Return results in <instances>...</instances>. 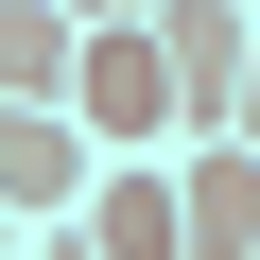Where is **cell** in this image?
I'll return each mask as SVG.
<instances>
[{"mask_svg":"<svg viewBox=\"0 0 260 260\" xmlns=\"http://www.w3.org/2000/svg\"><path fill=\"white\" fill-rule=\"evenodd\" d=\"M70 121H87L104 156H156V139H174V70H156L139 18H87V35H70Z\"/></svg>","mask_w":260,"mask_h":260,"instance_id":"cell-1","label":"cell"},{"mask_svg":"<svg viewBox=\"0 0 260 260\" xmlns=\"http://www.w3.org/2000/svg\"><path fill=\"white\" fill-rule=\"evenodd\" d=\"M139 35H156V70H174V139H208L225 121V87H243V0H139Z\"/></svg>","mask_w":260,"mask_h":260,"instance_id":"cell-2","label":"cell"},{"mask_svg":"<svg viewBox=\"0 0 260 260\" xmlns=\"http://www.w3.org/2000/svg\"><path fill=\"white\" fill-rule=\"evenodd\" d=\"M174 156V260H243L260 243V156L243 139H156Z\"/></svg>","mask_w":260,"mask_h":260,"instance_id":"cell-3","label":"cell"},{"mask_svg":"<svg viewBox=\"0 0 260 260\" xmlns=\"http://www.w3.org/2000/svg\"><path fill=\"white\" fill-rule=\"evenodd\" d=\"M87 174H104V139H87L70 104H0V208H18V225H52Z\"/></svg>","mask_w":260,"mask_h":260,"instance_id":"cell-4","label":"cell"},{"mask_svg":"<svg viewBox=\"0 0 260 260\" xmlns=\"http://www.w3.org/2000/svg\"><path fill=\"white\" fill-rule=\"evenodd\" d=\"M70 243L87 260H174V156H104L70 191Z\"/></svg>","mask_w":260,"mask_h":260,"instance_id":"cell-5","label":"cell"},{"mask_svg":"<svg viewBox=\"0 0 260 260\" xmlns=\"http://www.w3.org/2000/svg\"><path fill=\"white\" fill-rule=\"evenodd\" d=\"M0 104H70V0H0Z\"/></svg>","mask_w":260,"mask_h":260,"instance_id":"cell-6","label":"cell"},{"mask_svg":"<svg viewBox=\"0 0 260 260\" xmlns=\"http://www.w3.org/2000/svg\"><path fill=\"white\" fill-rule=\"evenodd\" d=\"M208 139H243V156H260V35H243V87H225V121H208Z\"/></svg>","mask_w":260,"mask_h":260,"instance_id":"cell-7","label":"cell"},{"mask_svg":"<svg viewBox=\"0 0 260 260\" xmlns=\"http://www.w3.org/2000/svg\"><path fill=\"white\" fill-rule=\"evenodd\" d=\"M87 18H139V0H70V35H87Z\"/></svg>","mask_w":260,"mask_h":260,"instance_id":"cell-8","label":"cell"},{"mask_svg":"<svg viewBox=\"0 0 260 260\" xmlns=\"http://www.w3.org/2000/svg\"><path fill=\"white\" fill-rule=\"evenodd\" d=\"M0 243H18V208H0Z\"/></svg>","mask_w":260,"mask_h":260,"instance_id":"cell-9","label":"cell"},{"mask_svg":"<svg viewBox=\"0 0 260 260\" xmlns=\"http://www.w3.org/2000/svg\"><path fill=\"white\" fill-rule=\"evenodd\" d=\"M0 260H35V243H0Z\"/></svg>","mask_w":260,"mask_h":260,"instance_id":"cell-10","label":"cell"},{"mask_svg":"<svg viewBox=\"0 0 260 260\" xmlns=\"http://www.w3.org/2000/svg\"><path fill=\"white\" fill-rule=\"evenodd\" d=\"M243 260H260V243H243Z\"/></svg>","mask_w":260,"mask_h":260,"instance_id":"cell-11","label":"cell"}]
</instances>
